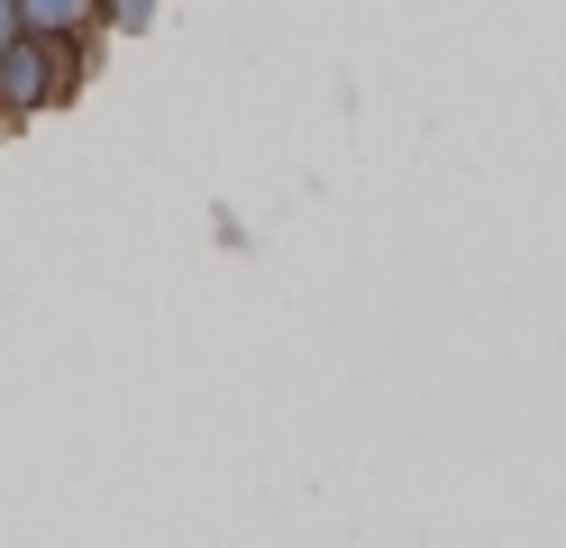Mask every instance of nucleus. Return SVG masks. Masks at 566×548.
<instances>
[{
    "instance_id": "20e7f679",
    "label": "nucleus",
    "mask_w": 566,
    "mask_h": 548,
    "mask_svg": "<svg viewBox=\"0 0 566 548\" xmlns=\"http://www.w3.org/2000/svg\"><path fill=\"white\" fill-rule=\"evenodd\" d=\"M19 28H28V19H19V0H0V46H10Z\"/></svg>"
},
{
    "instance_id": "f03ea898",
    "label": "nucleus",
    "mask_w": 566,
    "mask_h": 548,
    "mask_svg": "<svg viewBox=\"0 0 566 548\" xmlns=\"http://www.w3.org/2000/svg\"><path fill=\"white\" fill-rule=\"evenodd\" d=\"M156 10H165V0H92V28H111V37H147Z\"/></svg>"
},
{
    "instance_id": "f257e3e1",
    "label": "nucleus",
    "mask_w": 566,
    "mask_h": 548,
    "mask_svg": "<svg viewBox=\"0 0 566 548\" xmlns=\"http://www.w3.org/2000/svg\"><path fill=\"white\" fill-rule=\"evenodd\" d=\"M83 73H92V28H74V37L19 28L10 46H0V110H10V120H38V110L83 92Z\"/></svg>"
},
{
    "instance_id": "7ed1b4c3",
    "label": "nucleus",
    "mask_w": 566,
    "mask_h": 548,
    "mask_svg": "<svg viewBox=\"0 0 566 548\" xmlns=\"http://www.w3.org/2000/svg\"><path fill=\"white\" fill-rule=\"evenodd\" d=\"M19 19L46 37H74V28H92V0H19Z\"/></svg>"
}]
</instances>
